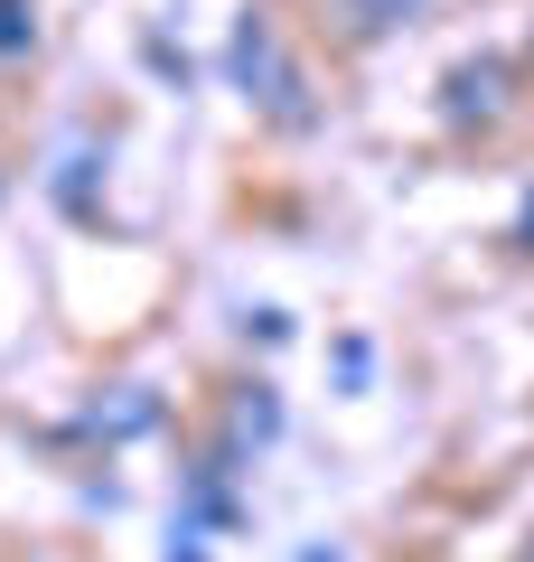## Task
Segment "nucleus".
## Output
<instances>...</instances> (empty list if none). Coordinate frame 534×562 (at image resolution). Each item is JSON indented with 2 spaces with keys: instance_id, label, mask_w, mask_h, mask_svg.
<instances>
[{
  "instance_id": "obj_5",
  "label": "nucleus",
  "mask_w": 534,
  "mask_h": 562,
  "mask_svg": "<svg viewBox=\"0 0 534 562\" xmlns=\"http://www.w3.org/2000/svg\"><path fill=\"white\" fill-rule=\"evenodd\" d=\"M525 562H534V553H525Z\"/></svg>"
},
{
  "instance_id": "obj_3",
  "label": "nucleus",
  "mask_w": 534,
  "mask_h": 562,
  "mask_svg": "<svg viewBox=\"0 0 534 562\" xmlns=\"http://www.w3.org/2000/svg\"><path fill=\"white\" fill-rule=\"evenodd\" d=\"M413 10H422V0H356V29H366V38H385V29H403Z\"/></svg>"
},
{
  "instance_id": "obj_1",
  "label": "nucleus",
  "mask_w": 534,
  "mask_h": 562,
  "mask_svg": "<svg viewBox=\"0 0 534 562\" xmlns=\"http://www.w3.org/2000/svg\"><path fill=\"white\" fill-rule=\"evenodd\" d=\"M225 66H235V85H244V94H254L272 122H310V103H300V66L281 57V29L263 20V10H244V20H235Z\"/></svg>"
},
{
  "instance_id": "obj_4",
  "label": "nucleus",
  "mask_w": 534,
  "mask_h": 562,
  "mask_svg": "<svg viewBox=\"0 0 534 562\" xmlns=\"http://www.w3.org/2000/svg\"><path fill=\"white\" fill-rule=\"evenodd\" d=\"M0 47H29V10L20 0H0Z\"/></svg>"
},
{
  "instance_id": "obj_2",
  "label": "nucleus",
  "mask_w": 534,
  "mask_h": 562,
  "mask_svg": "<svg viewBox=\"0 0 534 562\" xmlns=\"http://www.w3.org/2000/svg\"><path fill=\"white\" fill-rule=\"evenodd\" d=\"M497 94H507V66L478 57V66H450V85H441V113L469 122V113H497Z\"/></svg>"
}]
</instances>
